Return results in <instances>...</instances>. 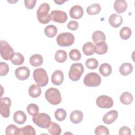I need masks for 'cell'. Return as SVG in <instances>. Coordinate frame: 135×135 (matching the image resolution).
I'll list each match as a JSON object with an SVG mask.
<instances>
[{"label": "cell", "instance_id": "cell-1", "mask_svg": "<svg viewBox=\"0 0 135 135\" xmlns=\"http://www.w3.org/2000/svg\"><path fill=\"white\" fill-rule=\"evenodd\" d=\"M50 7L48 3H44L41 4L36 12L37 18L38 22L42 24H45L49 23L50 16L49 14Z\"/></svg>", "mask_w": 135, "mask_h": 135}, {"label": "cell", "instance_id": "cell-2", "mask_svg": "<svg viewBox=\"0 0 135 135\" xmlns=\"http://www.w3.org/2000/svg\"><path fill=\"white\" fill-rule=\"evenodd\" d=\"M33 77L37 85L39 86H45L48 83L49 77L46 71L44 69H35L33 72Z\"/></svg>", "mask_w": 135, "mask_h": 135}, {"label": "cell", "instance_id": "cell-3", "mask_svg": "<svg viewBox=\"0 0 135 135\" xmlns=\"http://www.w3.org/2000/svg\"><path fill=\"white\" fill-rule=\"evenodd\" d=\"M45 97L46 100L53 105H57L61 102L62 98L60 91L55 88L48 89L45 93Z\"/></svg>", "mask_w": 135, "mask_h": 135}, {"label": "cell", "instance_id": "cell-4", "mask_svg": "<svg viewBox=\"0 0 135 135\" xmlns=\"http://www.w3.org/2000/svg\"><path fill=\"white\" fill-rule=\"evenodd\" d=\"M74 42V36L70 32L61 33L56 37L57 44L62 47H68L72 45Z\"/></svg>", "mask_w": 135, "mask_h": 135}, {"label": "cell", "instance_id": "cell-5", "mask_svg": "<svg viewBox=\"0 0 135 135\" xmlns=\"http://www.w3.org/2000/svg\"><path fill=\"white\" fill-rule=\"evenodd\" d=\"M84 72V66L80 63H73L71 65L69 72V78L73 81H78Z\"/></svg>", "mask_w": 135, "mask_h": 135}, {"label": "cell", "instance_id": "cell-6", "mask_svg": "<svg viewBox=\"0 0 135 135\" xmlns=\"http://www.w3.org/2000/svg\"><path fill=\"white\" fill-rule=\"evenodd\" d=\"M32 120L36 126L42 128H47L51 122L50 117L45 113L37 114L33 117Z\"/></svg>", "mask_w": 135, "mask_h": 135}, {"label": "cell", "instance_id": "cell-7", "mask_svg": "<svg viewBox=\"0 0 135 135\" xmlns=\"http://www.w3.org/2000/svg\"><path fill=\"white\" fill-rule=\"evenodd\" d=\"M84 84L89 87H96L101 82L100 76L97 73L90 72L86 74L83 79Z\"/></svg>", "mask_w": 135, "mask_h": 135}, {"label": "cell", "instance_id": "cell-8", "mask_svg": "<svg viewBox=\"0 0 135 135\" xmlns=\"http://www.w3.org/2000/svg\"><path fill=\"white\" fill-rule=\"evenodd\" d=\"M0 44V52L2 57L6 61L11 60L14 53L13 49L6 41L1 40Z\"/></svg>", "mask_w": 135, "mask_h": 135}, {"label": "cell", "instance_id": "cell-9", "mask_svg": "<svg viewBox=\"0 0 135 135\" xmlns=\"http://www.w3.org/2000/svg\"><path fill=\"white\" fill-rule=\"evenodd\" d=\"M11 106V100L8 97L1 98L0 111L1 114L4 118H8L10 115L9 108Z\"/></svg>", "mask_w": 135, "mask_h": 135}, {"label": "cell", "instance_id": "cell-10", "mask_svg": "<svg viewBox=\"0 0 135 135\" xmlns=\"http://www.w3.org/2000/svg\"><path fill=\"white\" fill-rule=\"evenodd\" d=\"M96 104L100 108L109 109L113 106V101L111 97L106 95H102L97 99Z\"/></svg>", "mask_w": 135, "mask_h": 135}, {"label": "cell", "instance_id": "cell-11", "mask_svg": "<svg viewBox=\"0 0 135 135\" xmlns=\"http://www.w3.org/2000/svg\"><path fill=\"white\" fill-rule=\"evenodd\" d=\"M50 19L53 22H55L59 23H65L68 20V15L66 13L60 10H53L50 14Z\"/></svg>", "mask_w": 135, "mask_h": 135}, {"label": "cell", "instance_id": "cell-12", "mask_svg": "<svg viewBox=\"0 0 135 135\" xmlns=\"http://www.w3.org/2000/svg\"><path fill=\"white\" fill-rule=\"evenodd\" d=\"M30 74V70L26 66H21L17 68L15 71L16 77L20 80L23 81L28 78Z\"/></svg>", "mask_w": 135, "mask_h": 135}, {"label": "cell", "instance_id": "cell-13", "mask_svg": "<svg viewBox=\"0 0 135 135\" xmlns=\"http://www.w3.org/2000/svg\"><path fill=\"white\" fill-rule=\"evenodd\" d=\"M118 112L116 110H111L106 113L103 117L102 120L104 123L107 124L112 123L118 118Z\"/></svg>", "mask_w": 135, "mask_h": 135}, {"label": "cell", "instance_id": "cell-14", "mask_svg": "<svg viewBox=\"0 0 135 135\" xmlns=\"http://www.w3.org/2000/svg\"><path fill=\"white\" fill-rule=\"evenodd\" d=\"M64 80L63 72L59 70L55 71L52 74V83L55 85H61Z\"/></svg>", "mask_w": 135, "mask_h": 135}, {"label": "cell", "instance_id": "cell-15", "mask_svg": "<svg viewBox=\"0 0 135 135\" xmlns=\"http://www.w3.org/2000/svg\"><path fill=\"white\" fill-rule=\"evenodd\" d=\"M83 15V8L78 5H74L70 10V15L74 19H80Z\"/></svg>", "mask_w": 135, "mask_h": 135}, {"label": "cell", "instance_id": "cell-16", "mask_svg": "<svg viewBox=\"0 0 135 135\" xmlns=\"http://www.w3.org/2000/svg\"><path fill=\"white\" fill-rule=\"evenodd\" d=\"M123 22V19L121 15L117 14H111L109 18V23L110 25L115 28L119 27Z\"/></svg>", "mask_w": 135, "mask_h": 135}, {"label": "cell", "instance_id": "cell-17", "mask_svg": "<svg viewBox=\"0 0 135 135\" xmlns=\"http://www.w3.org/2000/svg\"><path fill=\"white\" fill-rule=\"evenodd\" d=\"M127 7V3L124 0H116L114 3V8L118 14H121L125 12Z\"/></svg>", "mask_w": 135, "mask_h": 135}, {"label": "cell", "instance_id": "cell-18", "mask_svg": "<svg viewBox=\"0 0 135 135\" xmlns=\"http://www.w3.org/2000/svg\"><path fill=\"white\" fill-rule=\"evenodd\" d=\"M92 38L95 44H98L105 42V35L101 31H95L92 34Z\"/></svg>", "mask_w": 135, "mask_h": 135}, {"label": "cell", "instance_id": "cell-19", "mask_svg": "<svg viewBox=\"0 0 135 135\" xmlns=\"http://www.w3.org/2000/svg\"><path fill=\"white\" fill-rule=\"evenodd\" d=\"M83 118V114L80 110H74L72 111L70 116L71 121L74 124H78L81 122Z\"/></svg>", "mask_w": 135, "mask_h": 135}, {"label": "cell", "instance_id": "cell-20", "mask_svg": "<svg viewBox=\"0 0 135 135\" xmlns=\"http://www.w3.org/2000/svg\"><path fill=\"white\" fill-rule=\"evenodd\" d=\"M26 115L23 111H16L13 115L14 121L18 124H23L26 121Z\"/></svg>", "mask_w": 135, "mask_h": 135}, {"label": "cell", "instance_id": "cell-21", "mask_svg": "<svg viewBox=\"0 0 135 135\" xmlns=\"http://www.w3.org/2000/svg\"><path fill=\"white\" fill-rule=\"evenodd\" d=\"M43 62V58L42 56L39 54L32 55L30 58V63L34 67H38L42 64Z\"/></svg>", "mask_w": 135, "mask_h": 135}, {"label": "cell", "instance_id": "cell-22", "mask_svg": "<svg viewBox=\"0 0 135 135\" xmlns=\"http://www.w3.org/2000/svg\"><path fill=\"white\" fill-rule=\"evenodd\" d=\"M133 70V66L131 63H122L119 68V72L123 76H127L130 74Z\"/></svg>", "mask_w": 135, "mask_h": 135}, {"label": "cell", "instance_id": "cell-23", "mask_svg": "<svg viewBox=\"0 0 135 135\" xmlns=\"http://www.w3.org/2000/svg\"><path fill=\"white\" fill-rule=\"evenodd\" d=\"M36 132L35 129L30 125H27L23 128L18 129L17 135H35Z\"/></svg>", "mask_w": 135, "mask_h": 135}, {"label": "cell", "instance_id": "cell-24", "mask_svg": "<svg viewBox=\"0 0 135 135\" xmlns=\"http://www.w3.org/2000/svg\"><path fill=\"white\" fill-rule=\"evenodd\" d=\"M12 63L15 65H21L24 63V57L23 55L19 52H14L11 58Z\"/></svg>", "mask_w": 135, "mask_h": 135}, {"label": "cell", "instance_id": "cell-25", "mask_svg": "<svg viewBox=\"0 0 135 135\" xmlns=\"http://www.w3.org/2000/svg\"><path fill=\"white\" fill-rule=\"evenodd\" d=\"M29 95L33 98H38L41 94V89L40 86L36 84H32L28 89Z\"/></svg>", "mask_w": 135, "mask_h": 135}, {"label": "cell", "instance_id": "cell-26", "mask_svg": "<svg viewBox=\"0 0 135 135\" xmlns=\"http://www.w3.org/2000/svg\"><path fill=\"white\" fill-rule=\"evenodd\" d=\"M82 51L85 55H92L94 53V45L90 42H86L83 44Z\"/></svg>", "mask_w": 135, "mask_h": 135}, {"label": "cell", "instance_id": "cell-27", "mask_svg": "<svg viewBox=\"0 0 135 135\" xmlns=\"http://www.w3.org/2000/svg\"><path fill=\"white\" fill-rule=\"evenodd\" d=\"M47 129L49 133L52 135H59L61 133L62 131L60 126L54 122H51L47 127Z\"/></svg>", "mask_w": 135, "mask_h": 135}, {"label": "cell", "instance_id": "cell-28", "mask_svg": "<svg viewBox=\"0 0 135 135\" xmlns=\"http://www.w3.org/2000/svg\"><path fill=\"white\" fill-rule=\"evenodd\" d=\"M99 72L103 76H108L112 72V67L108 63H103L99 67Z\"/></svg>", "mask_w": 135, "mask_h": 135}, {"label": "cell", "instance_id": "cell-29", "mask_svg": "<svg viewBox=\"0 0 135 135\" xmlns=\"http://www.w3.org/2000/svg\"><path fill=\"white\" fill-rule=\"evenodd\" d=\"M121 102L125 105L131 104L133 101V96L129 92H124L122 93L120 97Z\"/></svg>", "mask_w": 135, "mask_h": 135}, {"label": "cell", "instance_id": "cell-30", "mask_svg": "<svg viewBox=\"0 0 135 135\" xmlns=\"http://www.w3.org/2000/svg\"><path fill=\"white\" fill-rule=\"evenodd\" d=\"M55 59L59 63H63L67 59V53L63 50H57L55 54Z\"/></svg>", "mask_w": 135, "mask_h": 135}, {"label": "cell", "instance_id": "cell-31", "mask_svg": "<svg viewBox=\"0 0 135 135\" xmlns=\"http://www.w3.org/2000/svg\"><path fill=\"white\" fill-rule=\"evenodd\" d=\"M57 30L56 27L54 25H49L44 28L45 34L49 37H53L57 33Z\"/></svg>", "mask_w": 135, "mask_h": 135}, {"label": "cell", "instance_id": "cell-32", "mask_svg": "<svg viewBox=\"0 0 135 135\" xmlns=\"http://www.w3.org/2000/svg\"><path fill=\"white\" fill-rule=\"evenodd\" d=\"M108 45L105 42L95 44L94 45V52L98 54H104L108 51Z\"/></svg>", "mask_w": 135, "mask_h": 135}, {"label": "cell", "instance_id": "cell-33", "mask_svg": "<svg viewBox=\"0 0 135 135\" xmlns=\"http://www.w3.org/2000/svg\"><path fill=\"white\" fill-rule=\"evenodd\" d=\"M101 11V6L98 3H94L86 8V12L89 15H96Z\"/></svg>", "mask_w": 135, "mask_h": 135}, {"label": "cell", "instance_id": "cell-34", "mask_svg": "<svg viewBox=\"0 0 135 135\" xmlns=\"http://www.w3.org/2000/svg\"><path fill=\"white\" fill-rule=\"evenodd\" d=\"M131 33L132 32L131 29L127 26L122 27L120 31V37L124 40H127L129 39L131 35Z\"/></svg>", "mask_w": 135, "mask_h": 135}, {"label": "cell", "instance_id": "cell-35", "mask_svg": "<svg viewBox=\"0 0 135 135\" xmlns=\"http://www.w3.org/2000/svg\"><path fill=\"white\" fill-rule=\"evenodd\" d=\"M55 117L57 121H62L65 119L66 117V111L62 108L57 109L54 113Z\"/></svg>", "mask_w": 135, "mask_h": 135}, {"label": "cell", "instance_id": "cell-36", "mask_svg": "<svg viewBox=\"0 0 135 135\" xmlns=\"http://www.w3.org/2000/svg\"><path fill=\"white\" fill-rule=\"evenodd\" d=\"M27 111L33 117L38 113L39 108L37 104L35 103H31L27 105Z\"/></svg>", "mask_w": 135, "mask_h": 135}, {"label": "cell", "instance_id": "cell-37", "mask_svg": "<svg viewBox=\"0 0 135 135\" xmlns=\"http://www.w3.org/2000/svg\"><path fill=\"white\" fill-rule=\"evenodd\" d=\"M99 65V62L97 60L94 58L88 59L85 62V65L86 68L89 69L93 70L98 68Z\"/></svg>", "mask_w": 135, "mask_h": 135}, {"label": "cell", "instance_id": "cell-38", "mask_svg": "<svg viewBox=\"0 0 135 135\" xmlns=\"http://www.w3.org/2000/svg\"><path fill=\"white\" fill-rule=\"evenodd\" d=\"M18 129L14 124H9L5 129V134L6 135H17Z\"/></svg>", "mask_w": 135, "mask_h": 135}, {"label": "cell", "instance_id": "cell-39", "mask_svg": "<svg viewBox=\"0 0 135 135\" xmlns=\"http://www.w3.org/2000/svg\"><path fill=\"white\" fill-rule=\"evenodd\" d=\"M94 133L96 135H108L109 134V131L106 127L103 125H100L95 128Z\"/></svg>", "mask_w": 135, "mask_h": 135}, {"label": "cell", "instance_id": "cell-40", "mask_svg": "<svg viewBox=\"0 0 135 135\" xmlns=\"http://www.w3.org/2000/svg\"><path fill=\"white\" fill-rule=\"evenodd\" d=\"M69 56L72 60L76 61L81 58V54L78 50L72 49L69 52Z\"/></svg>", "mask_w": 135, "mask_h": 135}, {"label": "cell", "instance_id": "cell-41", "mask_svg": "<svg viewBox=\"0 0 135 135\" xmlns=\"http://www.w3.org/2000/svg\"><path fill=\"white\" fill-rule=\"evenodd\" d=\"M9 71V67L6 63L1 62L0 63V75L1 76L6 75Z\"/></svg>", "mask_w": 135, "mask_h": 135}, {"label": "cell", "instance_id": "cell-42", "mask_svg": "<svg viewBox=\"0 0 135 135\" xmlns=\"http://www.w3.org/2000/svg\"><path fill=\"white\" fill-rule=\"evenodd\" d=\"M36 3V0H25L24 4L25 6L28 9H33Z\"/></svg>", "mask_w": 135, "mask_h": 135}, {"label": "cell", "instance_id": "cell-43", "mask_svg": "<svg viewBox=\"0 0 135 135\" xmlns=\"http://www.w3.org/2000/svg\"><path fill=\"white\" fill-rule=\"evenodd\" d=\"M79 23L75 21H71L67 24V27L69 30L75 31L79 27Z\"/></svg>", "mask_w": 135, "mask_h": 135}, {"label": "cell", "instance_id": "cell-44", "mask_svg": "<svg viewBox=\"0 0 135 135\" xmlns=\"http://www.w3.org/2000/svg\"><path fill=\"white\" fill-rule=\"evenodd\" d=\"M131 130L130 129L126 126H123L121 127L119 132V134L120 135H130L131 134Z\"/></svg>", "mask_w": 135, "mask_h": 135}, {"label": "cell", "instance_id": "cell-45", "mask_svg": "<svg viewBox=\"0 0 135 135\" xmlns=\"http://www.w3.org/2000/svg\"><path fill=\"white\" fill-rule=\"evenodd\" d=\"M66 1H63V0H54V2L58 5H61L63 3H65Z\"/></svg>", "mask_w": 135, "mask_h": 135}]
</instances>
